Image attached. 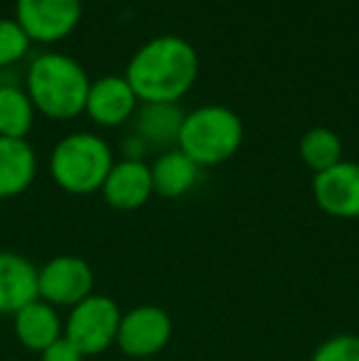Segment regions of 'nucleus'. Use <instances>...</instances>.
Masks as SVG:
<instances>
[{
  "instance_id": "6e6552de",
  "label": "nucleus",
  "mask_w": 359,
  "mask_h": 361,
  "mask_svg": "<svg viewBox=\"0 0 359 361\" xmlns=\"http://www.w3.org/2000/svg\"><path fill=\"white\" fill-rule=\"evenodd\" d=\"M82 18V0H15V20L35 42H59Z\"/></svg>"
},
{
  "instance_id": "9d476101",
  "label": "nucleus",
  "mask_w": 359,
  "mask_h": 361,
  "mask_svg": "<svg viewBox=\"0 0 359 361\" xmlns=\"http://www.w3.org/2000/svg\"><path fill=\"white\" fill-rule=\"evenodd\" d=\"M106 204L118 212L140 209L153 195V175L143 160H121L114 162L111 172L101 185Z\"/></svg>"
},
{
  "instance_id": "f8f14e48",
  "label": "nucleus",
  "mask_w": 359,
  "mask_h": 361,
  "mask_svg": "<svg viewBox=\"0 0 359 361\" xmlns=\"http://www.w3.org/2000/svg\"><path fill=\"white\" fill-rule=\"evenodd\" d=\"M135 94L126 76H104L89 86L87 114L99 126H121L135 114Z\"/></svg>"
},
{
  "instance_id": "0eeeda50",
  "label": "nucleus",
  "mask_w": 359,
  "mask_h": 361,
  "mask_svg": "<svg viewBox=\"0 0 359 361\" xmlns=\"http://www.w3.org/2000/svg\"><path fill=\"white\" fill-rule=\"evenodd\" d=\"M173 339V319L158 305H138L121 314L116 347L133 359L160 354Z\"/></svg>"
},
{
  "instance_id": "4468645a",
  "label": "nucleus",
  "mask_w": 359,
  "mask_h": 361,
  "mask_svg": "<svg viewBox=\"0 0 359 361\" xmlns=\"http://www.w3.org/2000/svg\"><path fill=\"white\" fill-rule=\"evenodd\" d=\"M37 177L35 147L23 138L0 135V200H13L30 190Z\"/></svg>"
},
{
  "instance_id": "ddd939ff",
  "label": "nucleus",
  "mask_w": 359,
  "mask_h": 361,
  "mask_svg": "<svg viewBox=\"0 0 359 361\" xmlns=\"http://www.w3.org/2000/svg\"><path fill=\"white\" fill-rule=\"evenodd\" d=\"M13 329L25 349L42 354L49 344L64 337V319L59 317L57 307L47 305L44 300H35L13 314Z\"/></svg>"
},
{
  "instance_id": "20e7f679",
  "label": "nucleus",
  "mask_w": 359,
  "mask_h": 361,
  "mask_svg": "<svg viewBox=\"0 0 359 361\" xmlns=\"http://www.w3.org/2000/svg\"><path fill=\"white\" fill-rule=\"evenodd\" d=\"M244 140V123L226 106H202L185 116L178 147L200 167L229 160Z\"/></svg>"
},
{
  "instance_id": "f3484780",
  "label": "nucleus",
  "mask_w": 359,
  "mask_h": 361,
  "mask_svg": "<svg viewBox=\"0 0 359 361\" xmlns=\"http://www.w3.org/2000/svg\"><path fill=\"white\" fill-rule=\"evenodd\" d=\"M35 123V104L28 91L15 84H0V135L28 138Z\"/></svg>"
},
{
  "instance_id": "dca6fc26",
  "label": "nucleus",
  "mask_w": 359,
  "mask_h": 361,
  "mask_svg": "<svg viewBox=\"0 0 359 361\" xmlns=\"http://www.w3.org/2000/svg\"><path fill=\"white\" fill-rule=\"evenodd\" d=\"M150 175H153V192L168 200H178L195 187L200 177V165L192 162L180 147H173L155 160Z\"/></svg>"
},
{
  "instance_id": "4be33fe9",
  "label": "nucleus",
  "mask_w": 359,
  "mask_h": 361,
  "mask_svg": "<svg viewBox=\"0 0 359 361\" xmlns=\"http://www.w3.org/2000/svg\"><path fill=\"white\" fill-rule=\"evenodd\" d=\"M145 145L138 135H130V138L123 140V152H126V160H143V152H145Z\"/></svg>"
},
{
  "instance_id": "a211bd4d",
  "label": "nucleus",
  "mask_w": 359,
  "mask_h": 361,
  "mask_svg": "<svg viewBox=\"0 0 359 361\" xmlns=\"http://www.w3.org/2000/svg\"><path fill=\"white\" fill-rule=\"evenodd\" d=\"M298 152H300L303 162L317 175V172H325L332 165L342 162V140L337 138L335 130L317 126V128H310L300 138Z\"/></svg>"
},
{
  "instance_id": "7ed1b4c3",
  "label": "nucleus",
  "mask_w": 359,
  "mask_h": 361,
  "mask_svg": "<svg viewBox=\"0 0 359 361\" xmlns=\"http://www.w3.org/2000/svg\"><path fill=\"white\" fill-rule=\"evenodd\" d=\"M114 167V152L101 135L72 133L54 145L49 155V175L69 195L101 192L106 175Z\"/></svg>"
},
{
  "instance_id": "aec40b11",
  "label": "nucleus",
  "mask_w": 359,
  "mask_h": 361,
  "mask_svg": "<svg viewBox=\"0 0 359 361\" xmlns=\"http://www.w3.org/2000/svg\"><path fill=\"white\" fill-rule=\"evenodd\" d=\"M310 361H359V334H332L312 352Z\"/></svg>"
},
{
  "instance_id": "f03ea898",
  "label": "nucleus",
  "mask_w": 359,
  "mask_h": 361,
  "mask_svg": "<svg viewBox=\"0 0 359 361\" xmlns=\"http://www.w3.org/2000/svg\"><path fill=\"white\" fill-rule=\"evenodd\" d=\"M89 76L77 59L59 52L39 54L28 69V96L35 111L49 118L67 121L87 109Z\"/></svg>"
},
{
  "instance_id": "f257e3e1",
  "label": "nucleus",
  "mask_w": 359,
  "mask_h": 361,
  "mask_svg": "<svg viewBox=\"0 0 359 361\" xmlns=\"http://www.w3.org/2000/svg\"><path fill=\"white\" fill-rule=\"evenodd\" d=\"M197 52L178 35L145 42L126 69V81L143 104H178L197 79Z\"/></svg>"
},
{
  "instance_id": "412c9836",
  "label": "nucleus",
  "mask_w": 359,
  "mask_h": 361,
  "mask_svg": "<svg viewBox=\"0 0 359 361\" xmlns=\"http://www.w3.org/2000/svg\"><path fill=\"white\" fill-rule=\"evenodd\" d=\"M84 359L87 357H84V354L79 352V349L74 347L67 337L57 339V342L49 344V347L39 354V361H84Z\"/></svg>"
},
{
  "instance_id": "39448f33",
  "label": "nucleus",
  "mask_w": 359,
  "mask_h": 361,
  "mask_svg": "<svg viewBox=\"0 0 359 361\" xmlns=\"http://www.w3.org/2000/svg\"><path fill=\"white\" fill-rule=\"evenodd\" d=\"M121 314L123 312L114 298L91 293L87 300L69 310L67 319H64V337L84 357H96L116 344Z\"/></svg>"
},
{
  "instance_id": "6ab92c4d",
  "label": "nucleus",
  "mask_w": 359,
  "mask_h": 361,
  "mask_svg": "<svg viewBox=\"0 0 359 361\" xmlns=\"http://www.w3.org/2000/svg\"><path fill=\"white\" fill-rule=\"evenodd\" d=\"M30 42L20 23L15 18H0V67H10V64L20 62L28 54Z\"/></svg>"
},
{
  "instance_id": "2eb2a0df",
  "label": "nucleus",
  "mask_w": 359,
  "mask_h": 361,
  "mask_svg": "<svg viewBox=\"0 0 359 361\" xmlns=\"http://www.w3.org/2000/svg\"><path fill=\"white\" fill-rule=\"evenodd\" d=\"M185 114L178 104H143L135 114V133L150 147H173L180 140Z\"/></svg>"
},
{
  "instance_id": "423d86ee",
  "label": "nucleus",
  "mask_w": 359,
  "mask_h": 361,
  "mask_svg": "<svg viewBox=\"0 0 359 361\" xmlns=\"http://www.w3.org/2000/svg\"><path fill=\"white\" fill-rule=\"evenodd\" d=\"M37 290L47 305L72 310L94 293V271L82 256H54L37 268Z\"/></svg>"
},
{
  "instance_id": "9b49d317",
  "label": "nucleus",
  "mask_w": 359,
  "mask_h": 361,
  "mask_svg": "<svg viewBox=\"0 0 359 361\" xmlns=\"http://www.w3.org/2000/svg\"><path fill=\"white\" fill-rule=\"evenodd\" d=\"M39 300L37 266L28 256L0 251V314H10Z\"/></svg>"
},
{
  "instance_id": "1a4fd4ad",
  "label": "nucleus",
  "mask_w": 359,
  "mask_h": 361,
  "mask_svg": "<svg viewBox=\"0 0 359 361\" xmlns=\"http://www.w3.org/2000/svg\"><path fill=\"white\" fill-rule=\"evenodd\" d=\"M312 197L325 214L359 219V162L342 160L312 177Z\"/></svg>"
}]
</instances>
